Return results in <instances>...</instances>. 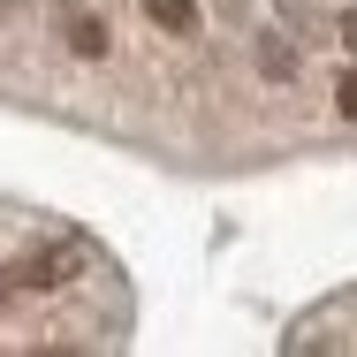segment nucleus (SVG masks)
Segmentation results:
<instances>
[{
  "label": "nucleus",
  "mask_w": 357,
  "mask_h": 357,
  "mask_svg": "<svg viewBox=\"0 0 357 357\" xmlns=\"http://www.w3.org/2000/svg\"><path fill=\"white\" fill-rule=\"evenodd\" d=\"M69 274H76L69 251H38V259H23V266H15V289H61Z\"/></svg>",
  "instance_id": "nucleus-1"
},
{
  "label": "nucleus",
  "mask_w": 357,
  "mask_h": 357,
  "mask_svg": "<svg viewBox=\"0 0 357 357\" xmlns=\"http://www.w3.org/2000/svg\"><path fill=\"white\" fill-rule=\"evenodd\" d=\"M296 69H304V61H296V46L266 31V38H259V76H266V84H296Z\"/></svg>",
  "instance_id": "nucleus-2"
},
{
  "label": "nucleus",
  "mask_w": 357,
  "mask_h": 357,
  "mask_svg": "<svg viewBox=\"0 0 357 357\" xmlns=\"http://www.w3.org/2000/svg\"><path fill=\"white\" fill-rule=\"evenodd\" d=\"M137 8L160 23V31H175V38H190V31H198V0H137Z\"/></svg>",
  "instance_id": "nucleus-3"
},
{
  "label": "nucleus",
  "mask_w": 357,
  "mask_h": 357,
  "mask_svg": "<svg viewBox=\"0 0 357 357\" xmlns=\"http://www.w3.org/2000/svg\"><path fill=\"white\" fill-rule=\"evenodd\" d=\"M69 54H76V61H107V23L76 15V23H69Z\"/></svg>",
  "instance_id": "nucleus-4"
},
{
  "label": "nucleus",
  "mask_w": 357,
  "mask_h": 357,
  "mask_svg": "<svg viewBox=\"0 0 357 357\" xmlns=\"http://www.w3.org/2000/svg\"><path fill=\"white\" fill-rule=\"evenodd\" d=\"M335 107H342V122H357V69H342V84H335Z\"/></svg>",
  "instance_id": "nucleus-5"
},
{
  "label": "nucleus",
  "mask_w": 357,
  "mask_h": 357,
  "mask_svg": "<svg viewBox=\"0 0 357 357\" xmlns=\"http://www.w3.org/2000/svg\"><path fill=\"white\" fill-rule=\"evenodd\" d=\"M342 46H350V54H357V8H350V15H342Z\"/></svg>",
  "instance_id": "nucleus-6"
},
{
  "label": "nucleus",
  "mask_w": 357,
  "mask_h": 357,
  "mask_svg": "<svg viewBox=\"0 0 357 357\" xmlns=\"http://www.w3.org/2000/svg\"><path fill=\"white\" fill-rule=\"evenodd\" d=\"M0 8H8V0H0Z\"/></svg>",
  "instance_id": "nucleus-7"
}]
</instances>
